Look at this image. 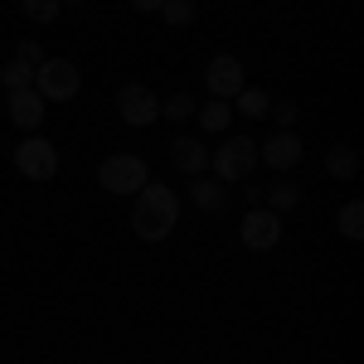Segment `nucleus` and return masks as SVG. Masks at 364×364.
Here are the masks:
<instances>
[{"label": "nucleus", "mask_w": 364, "mask_h": 364, "mask_svg": "<svg viewBox=\"0 0 364 364\" xmlns=\"http://www.w3.org/2000/svg\"><path fill=\"white\" fill-rule=\"evenodd\" d=\"M15 170L25 180H54L58 175V146L44 136H25L15 146Z\"/></svg>", "instance_id": "obj_5"}, {"label": "nucleus", "mask_w": 364, "mask_h": 364, "mask_svg": "<svg viewBox=\"0 0 364 364\" xmlns=\"http://www.w3.org/2000/svg\"><path fill=\"white\" fill-rule=\"evenodd\" d=\"M10 122H15L20 132H34V127L44 122V97H39L34 87H20V92H10Z\"/></svg>", "instance_id": "obj_10"}, {"label": "nucleus", "mask_w": 364, "mask_h": 364, "mask_svg": "<svg viewBox=\"0 0 364 364\" xmlns=\"http://www.w3.org/2000/svg\"><path fill=\"white\" fill-rule=\"evenodd\" d=\"M58 5H83V0H58Z\"/></svg>", "instance_id": "obj_25"}, {"label": "nucleus", "mask_w": 364, "mask_h": 364, "mask_svg": "<svg viewBox=\"0 0 364 364\" xmlns=\"http://www.w3.org/2000/svg\"><path fill=\"white\" fill-rule=\"evenodd\" d=\"M0 87H5V92H20V87H34V68H29L25 58H10V63L0 68Z\"/></svg>", "instance_id": "obj_17"}, {"label": "nucleus", "mask_w": 364, "mask_h": 364, "mask_svg": "<svg viewBox=\"0 0 364 364\" xmlns=\"http://www.w3.org/2000/svg\"><path fill=\"white\" fill-rule=\"evenodd\" d=\"M127 5H132V10H141V15H156V10H161V0H127Z\"/></svg>", "instance_id": "obj_24"}, {"label": "nucleus", "mask_w": 364, "mask_h": 364, "mask_svg": "<svg viewBox=\"0 0 364 364\" xmlns=\"http://www.w3.org/2000/svg\"><path fill=\"white\" fill-rule=\"evenodd\" d=\"M117 117L127 127H151V122H161V97L146 83H127L117 92Z\"/></svg>", "instance_id": "obj_6"}, {"label": "nucleus", "mask_w": 364, "mask_h": 364, "mask_svg": "<svg viewBox=\"0 0 364 364\" xmlns=\"http://www.w3.org/2000/svg\"><path fill=\"white\" fill-rule=\"evenodd\" d=\"M170 161L185 170V175H204L209 170V146L195 136H180V141H170Z\"/></svg>", "instance_id": "obj_11"}, {"label": "nucleus", "mask_w": 364, "mask_h": 364, "mask_svg": "<svg viewBox=\"0 0 364 364\" xmlns=\"http://www.w3.org/2000/svg\"><path fill=\"white\" fill-rule=\"evenodd\" d=\"M156 15H161L170 29H190V25H195V15H199V5H195V0H161Z\"/></svg>", "instance_id": "obj_14"}, {"label": "nucleus", "mask_w": 364, "mask_h": 364, "mask_svg": "<svg viewBox=\"0 0 364 364\" xmlns=\"http://www.w3.org/2000/svg\"><path fill=\"white\" fill-rule=\"evenodd\" d=\"M209 166H214V180H248L252 166H257V146L248 136H228L219 151H209Z\"/></svg>", "instance_id": "obj_4"}, {"label": "nucleus", "mask_w": 364, "mask_h": 364, "mask_svg": "<svg viewBox=\"0 0 364 364\" xmlns=\"http://www.w3.org/2000/svg\"><path fill=\"white\" fill-rule=\"evenodd\" d=\"M326 170H331L336 180H355V175H360V156H355V146H331V151H326Z\"/></svg>", "instance_id": "obj_13"}, {"label": "nucleus", "mask_w": 364, "mask_h": 364, "mask_svg": "<svg viewBox=\"0 0 364 364\" xmlns=\"http://www.w3.org/2000/svg\"><path fill=\"white\" fill-rule=\"evenodd\" d=\"M262 166L267 170H291V166H301V141H296V132H277L272 141H262Z\"/></svg>", "instance_id": "obj_9"}, {"label": "nucleus", "mask_w": 364, "mask_h": 364, "mask_svg": "<svg viewBox=\"0 0 364 364\" xmlns=\"http://www.w3.org/2000/svg\"><path fill=\"white\" fill-rule=\"evenodd\" d=\"M233 102H238V112H243V117H267V112H272V97H267L262 87H243Z\"/></svg>", "instance_id": "obj_18"}, {"label": "nucleus", "mask_w": 364, "mask_h": 364, "mask_svg": "<svg viewBox=\"0 0 364 364\" xmlns=\"http://www.w3.org/2000/svg\"><path fill=\"white\" fill-rule=\"evenodd\" d=\"M20 10H25V20H34V25H54L58 20V0H20Z\"/></svg>", "instance_id": "obj_19"}, {"label": "nucleus", "mask_w": 364, "mask_h": 364, "mask_svg": "<svg viewBox=\"0 0 364 364\" xmlns=\"http://www.w3.org/2000/svg\"><path fill=\"white\" fill-rule=\"evenodd\" d=\"M180 224V204H175V190L170 185H141L136 190V209H132V228L146 243H161L170 238V228Z\"/></svg>", "instance_id": "obj_1"}, {"label": "nucleus", "mask_w": 364, "mask_h": 364, "mask_svg": "<svg viewBox=\"0 0 364 364\" xmlns=\"http://www.w3.org/2000/svg\"><path fill=\"white\" fill-rule=\"evenodd\" d=\"M238 238H243V248H252V252L277 248L282 214H272V209H248V214H243V224H238Z\"/></svg>", "instance_id": "obj_7"}, {"label": "nucleus", "mask_w": 364, "mask_h": 364, "mask_svg": "<svg viewBox=\"0 0 364 364\" xmlns=\"http://www.w3.org/2000/svg\"><path fill=\"white\" fill-rule=\"evenodd\" d=\"M296 112H301L296 102H272L267 117H277V132H291V127H296Z\"/></svg>", "instance_id": "obj_22"}, {"label": "nucleus", "mask_w": 364, "mask_h": 364, "mask_svg": "<svg viewBox=\"0 0 364 364\" xmlns=\"http://www.w3.org/2000/svg\"><path fill=\"white\" fill-rule=\"evenodd\" d=\"M78 87H83L78 63H68V58H44V63H34V92H39L44 102H68V97H78Z\"/></svg>", "instance_id": "obj_3"}, {"label": "nucleus", "mask_w": 364, "mask_h": 364, "mask_svg": "<svg viewBox=\"0 0 364 364\" xmlns=\"http://www.w3.org/2000/svg\"><path fill=\"white\" fill-rule=\"evenodd\" d=\"M97 185H102L107 195H136L141 185H151V170H146L141 156L117 151V156H107V161L97 166Z\"/></svg>", "instance_id": "obj_2"}, {"label": "nucleus", "mask_w": 364, "mask_h": 364, "mask_svg": "<svg viewBox=\"0 0 364 364\" xmlns=\"http://www.w3.org/2000/svg\"><path fill=\"white\" fill-rule=\"evenodd\" d=\"M161 117H170V122L195 117V97H190V92H175V97H166V102H161Z\"/></svg>", "instance_id": "obj_21"}, {"label": "nucleus", "mask_w": 364, "mask_h": 364, "mask_svg": "<svg viewBox=\"0 0 364 364\" xmlns=\"http://www.w3.org/2000/svg\"><path fill=\"white\" fill-rule=\"evenodd\" d=\"M15 58H25L29 68H34V63H44V49H39L34 39H20V54H15Z\"/></svg>", "instance_id": "obj_23"}, {"label": "nucleus", "mask_w": 364, "mask_h": 364, "mask_svg": "<svg viewBox=\"0 0 364 364\" xmlns=\"http://www.w3.org/2000/svg\"><path fill=\"white\" fill-rule=\"evenodd\" d=\"M262 195H267V209H272V214H282V209H296V204H301V185L277 180V185H267Z\"/></svg>", "instance_id": "obj_16"}, {"label": "nucleus", "mask_w": 364, "mask_h": 364, "mask_svg": "<svg viewBox=\"0 0 364 364\" xmlns=\"http://www.w3.org/2000/svg\"><path fill=\"white\" fill-rule=\"evenodd\" d=\"M204 87H209V97H224V102H233L238 92H243V63L233 54H219L209 58V68H204Z\"/></svg>", "instance_id": "obj_8"}, {"label": "nucleus", "mask_w": 364, "mask_h": 364, "mask_svg": "<svg viewBox=\"0 0 364 364\" xmlns=\"http://www.w3.org/2000/svg\"><path fill=\"white\" fill-rule=\"evenodd\" d=\"M195 112H199V127H204V132H224L228 122H233V107H228L224 97H209V102L195 107Z\"/></svg>", "instance_id": "obj_15"}, {"label": "nucleus", "mask_w": 364, "mask_h": 364, "mask_svg": "<svg viewBox=\"0 0 364 364\" xmlns=\"http://www.w3.org/2000/svg\"><path fill=\"white\" fill-rule=\"evenodd\" d=\"M190 204H195V209H204V214H219V209L228 204V190L219 185V180L190 175Z\"/></svg>", "instance_id": "obj_12"}, {"label": "nucleus", "mask_w": 364, "mask_h": 364, "mask_svg": "<svg viewBox=\"0 0 364 364\" xmlns=\"http://www.w3.org/2000/svg\"><path fill=\"white\" fill-rule=\"evenodd\" d=\"M340 233H345V238H360L364 233V204L360 199H350V204L340 209Z\"/></svg>", "instance_id": "obj_20"}]
</instances>
